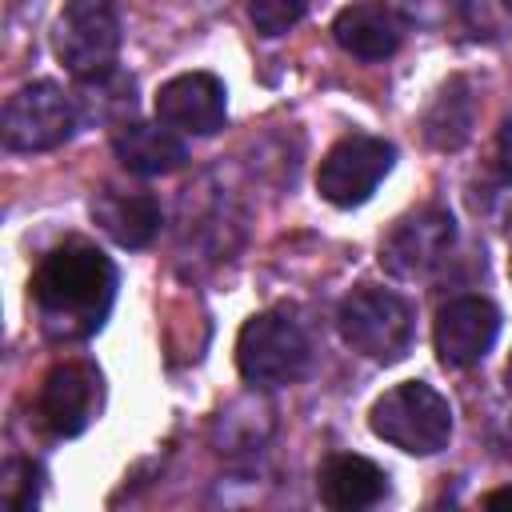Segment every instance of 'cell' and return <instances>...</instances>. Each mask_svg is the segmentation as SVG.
Returning a JSON list of instances; mask_svg holds the SVG:
<instances>
[{
    "instance_id": "1",
    "label": "cell",
    "mask_w": 512,
    "mask_h": 512,
    "mask_svg": "<svg viewBox=\"0 0 512 512\" xmlns=\"http://www.w3.org/2000/svg\"><path fill=\"white\" fill-rule=\"evenodd\" d=\"M28 296L48 340L80 344L104 328L116 304V264L88 240H64L36 264Z\"/></svg>"
},
{
    "instance_id": "2",
    "label": "cell",
    "mask_w": 512,
    "mask_h": 512,
    "mask_svg": "<svg viewBox=\"0 0 512 512\" xmlns=\"http://www.w3.org/2000/svg\"><path fill=\"white\" fill-rule=\"evenodd\" d=\"M368 428L384 444H392L408 456H436L440 448H448L452 408L432 384L404 380V384L388 388L384 396H376V404L368 412Z\"/></svg>"
},
{
    "instance_id": "3",
    "label": "cell",
    "mask_w": 512,
    "mask_h": 512,
    "mask_svg": "<svg viewBox=\"0 0 512 512\" xmlns=\"http://www.w3.org/2000/svg\"><path fill=\"white\" fill-rule=\"evenodd\" d=\"M336 328L352 352H360L376 364H396L412 348L416 312L400 292L368 284V288H356L352 296L340 300Z\"/></svg>"
},
{
    "instance_id": "4",
    "label": "cell",
    "mask_w": 512,
    "mask_h": 512,
    "mask_svg": "<svg viewBox=\"0 0 512 512\" xmlns=\"http://www.w3.org/2000/svg\"><path fill=\"white\" fill-rule=\"evenodd\" d=\"M312 344L288 312H256L236 336V368L252 388L296 384L308 372Z\"/></svg>"
},
{
    "instance_id": "5",
    "label": "cell",
    "mask_w": 512,
    "mask_h": 512,
    "mask_svg": "<svg viewBox=\"0 0 512 512\" xmlns=\"http://www.w3.org/2000/svg\"><path fill=\"white\" fill-rule=\"evenodd\" d=\"M52 52L72 76H96L116 64L120 12L112 0H68L52 24Z\"/></svg>"
},
{
    "instance_id": "6",
    "label": "cell",
    "mask_w": 512,
    "mask_h": 512,
    "mask_svg": "<svg viewBox=\"0 0 512 512\" xmlns=\"http://www.w3.org/2000/svg\"><path fill=\"white\" fill-rule=\"evenodd\" d=\"M76 104L52 80H32L16 88L4 104V148L8 152H52L76 132Z\"/></svg>"
},
{
    "instance_id": "7",
    "label": "cell",
    "mask_w": 512,
    "mask_h": 512,
    "mask_svg": "<svg viewBox=\"0 0 512 512\" xmlns=\"http://www.w3.org/2000/svg\"><path fill=\"white\" fill-rule=\"evenodd\" d=\"M392 164H396V148L384 136H368V132L344 136L324 152L316 168V192L336 208H360L364 200H372V192L392 172Z\"/></svg>"
},
{
    "instance_id": "8",
    "label": "cell",
    "mask_w": 512,
    "mask_h": 512,
    "mask_svg": "<svg viewBox=\"0 0 512 512\" xmlns=\"http://www.w3.org/2000/svg\"><path fill=\"white\" fill-rule=\"evenodd\" d=\"M100 408V372L88 360L56 364L36 392V420L48 436L72 440L80 436Z\"/></svg>"
},
{
    "instance_id": "9",
    "label": "cell",
    "mask_w": 512,
    "mask_h": 512,
    "mask_svg": "<svg viewBox=\"0 0 512 512\" xmlns=\"http://www.w3.org/2000/svg\"><path fill=\"white\" fill-rule=\"evenodd\" d=\"M500 336V308L488 296H456L436 312L432 344L444 368H472L480 364Z\"/></svg>"
},
{
    "instance_id": "10",
    "label": "cell",
    "mask_w": 512,
    "mask_h": 512,
    "mask_svg": "<svg viewBox=\"0 0 512 512\" xmlns=\"http://www.w3.org/2000/svg\"><path fill=\"white\" fill-rule=\"evenodd\" d=\"M456 244V220L452 212L444 208H420L412 216H404L388 240L380 244V264L400 276V280H412V276H424L432 272Z\"/></svg>"
},
{
    "instance_id": "11",
    "label": "cell",
    "mask_w": 512,
    "mask_h": 512,
    "mask_svg": "<svg viewBox=\"0 0 512 512\" xmlns=\"http://www.w3.org/2000/svg\"><path fill=\"white\" fill-rule=\"evenodd\" d=\"M228 116V92L224 80L212 72H180L156 92V120L188 132V136H212L224 128Z\"/></svg>"
},
{
    "instance_id": "12",
    "label": "cell",
    "mask_w": 512,
    "mask_h": 512,
    "mask_svg": "<svg viewBox=\"0 0 512 512\" xmlns=\"http://www.w3.org/2000/svg\"><path fill=\"white\" fill-rule=\"evenodd\" d=\"M332 36L348 56L376 64V60H388V56L400 52L404 20L380 0H360V4H348V8L336 12Z\"/></svg>"
},
{
    "instance_id": "13",
    "label": "cell",
    "mask_w": 512,
    "mask_h": 512,
    "mask_svg": "<svg viewBox=\"0 0 512 512\" xmlns=\"http://www.w3.org/2000/svg\"><path fill=\"white\" fill-rule=\"evenodd\" d=\"M316 492L336 512H360V508H372L388 496V476L380 464H372L360 452H332L320 464Z\"/></svg>"
},
{
    "instance_id": "14",
    "label": "cell",
    "mask_w": 512,
    "mask_h": 512,
    "mask_svg": "<svg viewBox=\"0 0 512 512\" xmlns=\"http://www.w3.org/2000/svg\"><path fill=\"white\" fill-rule=\"evenodd\" d=\"M112 152H116L120 168H128L132 176H168V172L184 168V160H188V148L176 136V128L148 124V120L120 124L112 136Z\"/></svg>"
},
{
    "instance_id": "15",
    "label": "cell",
    "mask_w": 512,
    "mask_h": 512,
    "mask_svg": "<svg viewBox=\"0 0 512 512\" xmlns=\"http://www.w3.org/2000/svg\"><path fill=\"white\" fill-rule=\"evenodd\" d=\"M92 220L120 248H148L160 232V200L152 192H120L104 188L92 196Z\"/></svg>"
},
{
    "instance_id": "16",
    "label": "cell",
    "mask_w": 512,
    "mask_h": 512,
    "mask_svg": "<svg viewBox=\"0 0 512 512\" xmlns=\"http://www.w3.org/2000/svg\"><path fill=\"white\" fill-rule=\"evenodd\" d=\"M72 104H76V120L80 124H128V116L136 112V80L124 68H104L96 76H76L72 88Z\"/></svg>"
},
{
    "instance_id": "17",
    "label": "cell",
    "mask_w": 512,
    "mask_h": 512,
    "mask_svg": "<svg viewBox=\"0 0 512 512\" xmlns=\"http://www.w3.org/2000/svg\"><path fill=\"white\" fill-rule=\"evenodd\" d=\"M472 124H476V96H472V84L464 76H456L428 104V112H424V140L432 148H440V152H456V148L468 144Z\"/></svg>"
},
{
    "instance_id": "18",
    "label": "cell",
    "mask_w": 512,
    "mask_h": 512,
    "mask_svg": "<svg viewBox=\"0 0 512 512\" xmlns=\"http://www.w3.org/2000/svg\"><path fill=\"white\" fill-rule=\"evenodd\" d=\"M40 488H44V468L28 456H12L0 472V500L12 512H28L40 504Z\"/></svg>"
},
{
    "instance_id": "19",
    "label": "cell",
    "mask_w": 512,
    "mask_h": 512,
    "mask_svg": "<svg viewBox=\"0 0 512 512\" xmlns=\"http://www.w3.org/2000/svg\"><path fill=\"white\" fill-rule=\"evenodd\" d=\"M464 24L476 40H500L512 32V0H468Z\"/></svg>"
},
{
    "instance_id": "20",
    "label": "cell",
    "mask_w": 512,
    "mask_h": 512,
    "mask_svg": "<svg viewBox=\"0 0 512 512\" xmlns=\"http://www.w3.org/2000/svg\"><path fill=\"white\" fill-rule=\"evenodd\" d=\"M308 0H248V16L260 36H284L292 24H300Z\"/></svg>"
},
{
    "instance_id": "21",
    "label": "cell",
    "mask_w": 512,
    "mask_h": 512,
    "mask_svg": "<svg viewBox=\"0 0 512 512\" xmlns=\"http://www.w3.org/2000/svg\"><path fill=\"white\" fill-rule=\"evenodd\" d=\"M464 8H468V0H400L404 20L416 28H432V32L464 20Z\"/></svg>"
},
{
    "instance_id": "22",
    "label": "cell",
    "mask_w": 512,
    "mask_h": 512,
    "mask_svg": "<svg viewBox=\"0 0 512 512\" xmlns=\"http://www.w3.org/2000/svg\"><path fill=\"white\" fill-rule=\"evenodd\" d=\"M496 160H500L504 176L512 180V116H504V124H500V136H496Z\"/></svg>"
},
{
    "instance_id": "23",
    "label": "cell",
    "mask_w": 512,
    "mask_h": 512,
    "mask_svg": "<svg viewBox=\"0 0 512 512\" xmlns=\"http://www.w3.org/2000/svg\"><path fill=\"white\" fill-rule=\"evenodd\" d=\"M484 504H488V508H512V488H496V492H488Z\"/></svg>"
},
{
    "instance_id": "24",
    "label": "cell",
    "mask_w": 512,
    "mask_h": 512,
    "mask_svg": "<svg viewBox=\"0 0 512 512\" xmlns=\"http://www.w3.org/2000/svg\"><path fill=\"white\" fill-rule=\"evenodd\" d=\"M508 384H512V360H508Z\"/></svg>"
},
{
    "instance_id": "25",
    "label": "cell",
    "mask_w": 512,
    "mask_h": 512,
    "mask_svg": "<svg viewBox=\"0 0 512 512\" xmlns=\"http://www.w3.org/2000/svg\"><path fill=\"white\" fill-rule=\"evenodd\" d=\"M508 272H512V260H508Z\"/></svg>"
}]
</instances>
